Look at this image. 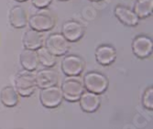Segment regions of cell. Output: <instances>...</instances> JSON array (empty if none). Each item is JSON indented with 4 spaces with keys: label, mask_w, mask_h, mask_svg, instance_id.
<instances>
[{
    "label": "cell",
    "mask_w": 153,
    "mask_h": 129,
    "mask_svg": "<svg viewBox=\"0 0 153 129\" xmlns=\"http://www.w3.org/2000/svg\"><path fill=\"white\" fill-rule=\"evenodd\" d=\"M27 19L25 8L19 5L12 7L8 12L9 23L15 28H24L27 25Z\"/></svg>",
    "instance_id": "cell-14"
},
{
    "label": "cell",
    "mask_w": 153,
    "mask_h": 129,
    "mask_svg": "<svg viewBox=\"0 0 153 129\" xmlns=\"http://www.w3.org/2000/svg\"><path fill=\"white\" fill-rule=\"evenodd\" d=\"M39 62L46 68H52L57 63V57L51 54L44 46L36 50Z\"/></svg>",
    "instance_id": "cell-19"
},
{
    "label": "cell",
    "mask_w": 153,
    "mask_h": 129,
    "mask_svg": "<svg viewBox=\"0 0 153 129\" xmlns=\"http://www.w3.org/2000/svg\"><path fill=\"white\" fill-rule=\"evenodd\" d=\"M19 62L25 70L30 73L35 71L39 65L36 50L24 49L19 55Z\"/></svg>",
    "instance_id": "cell-16"
},
{
    "label": "cell",
    "mask_w": 153,
    "mask_h": 129,
    "mask_svg": "<svg viewBox=\"0 0 153 129\" xmlns=\"http://www.w3.org/2000/svg\"><path fill=\"white\" fill-rule=\"evenodd\" d=\"M85 68V62L80 56L75 54H67L61 62L62 71L67 77H78Z\"/></svg>",
    "instance_id": "cell-2"
},
{
    "label": "cell",
    "mask_w": 153,
    "mask_h": 129,
    "mask_svg": "<svg viewBox=\"0 0 153 129\" xmlns=\"http://www.w3.org/2000/svg\"><path fill=\"white\" fill-rule=\"evenodd\" d=\"M59 73L57 70L51 68H46L37 71L35 74V82L37 87L39 89H45L51 86L57 85L59 82Z\"/></svg>",
    "instance_id": "cell-10"
},
{
    "label": "cell",
    "mask_w": 153,
    "mask_h": 129,
    "mask_svg": "<svg viewBox=\"0 0 153 129\" xmlns=\"http://www.w3.org/2000/svg\"><path fill=\"white\" fill-rule=\"evenodd\" d=\"M0 102L6 107H15L19 103V94L12 85H7L0 91Z\"/></svg>",
    "instance_id": "cell-17"
},
{
    "label": "cell",
    "mask_w": 153,
    "mask_h": 129,
    "mask_svg": "<svg viewBox=\"0 0 153 129\" xmlns=\"http://www.w3.org/2000/svg\"><path fill=\"white\" fill-rule=\"evenodd\" d=\"M15 1L19 2V3H22V2H26V1H27V0H15Z\"/></svg>",
    "instance_id": "cell-22"
},
{
    "label": "cell",
    "mask_w": 153,
    "mask_h": 129,
    "mask_svg": "<svg viewBox=\"0 0 153 129\" xmlns=\"http://www.w3.org/2000/svg\"><path fill=\"white\" fill-rule=\"evenodd\" d=\"M79 105L81 109L85 113H94L98 110L101 105V97L98 94H95L89 92H83L80 96Z\"/></svg>",
    "instance_id": "cell-13"
},
{
    "label": "cell",
    "mask_w": 153,
    "mask_h": 129,
    "mask_svg": "<svg viewBox=\"0 0 153 129\" xmlns=\"http://www.w3.org/2000/svg\"><path fill=\"white\" fill-rule=\"evenodd\" d=\"M132 10L140 19H145L152 15L153 0H136Z\"/></svg>",
    "instance_id": "cell-18"
},
{
    "label": "cell",
    "mask_w": 153,
    "mask_h": 129,
    "mask_svg": "<svg viewBox=\"0 0 153 129\" xmlns=\"http://www.w3.org/2000/svg\"><path fill=\"white\" fill-rule=\"evenodd\" d=\"M52 1L53 0H31V3L35 7L42 9L48 7Z\"/></svg>",
    "instance_id": "cell-21"
},
{
    "label": "cell",
    "mask_w": 153,
    "mask_h": 129,
    "mask_svg": "<svg viewBox=\"0 0 153 129\" xmlns=\"http://www.w3.org/2000/svg\"><path fill=\"white\" fill-rule=\"evenodd\" d=\"M44 47L58 58L68 53L70 50V42L62 33H51L44 40Z\"/></svg>",
    "instance_id": "cell-4"
},
{
    "label": "cell",
    "mask_w": 153,
    "mask_h": 129,
    "mask_svg": "<svg viewBox=\"0 0 153 129\" xmlns=\"http://www.w3.org/2000/svg\"><path fill=\"white\" fill-rule=\"evenodd\" d=\"M27 24L31 30L39 32L49 31L56 24L54 17L47 13H36L27 19Z\"/></svg>",
    "instance_id": "cell-8"
},
{
    "label": "cell",
    "mask_w": 153,
    "mask_h": 129,
    "mask_svg": "<svg viewBox=\"0 0 153 129\" xmlns=\"http://www.w3.org/2000/svg\"><path fill=\"white\" fill-rule=\"evenodd\" d=\"M58 1H62L63 2V1H69V0H58Z\"/></svg>",
    "instance_id": "cell-24"
},
{
    "label": "cell",
    "mask_w": 153,
    "mask_h": 129,
    "mask_svg": "<svg viewBox=\"0 0 153 129\" xmlns=\"http://www.w3.org/2000/svg\"><path fill=\"white\" fill-rule=\"evenodd\" d=\"M15 86L18 93L23 97L32 95L37 88L35 82V74L30 71L24 70L19 73L15 78Z\"/></svg>",
    "instance_id": "cell-3"
},
{
    "label": "cell",
    "mask_w": 153,
    "mask_h": 129,
    "mask_svg": "<svg viewBox=\"0 0 153 129\" xmlns=\"http://www.w3.org/2000/svg\"><path fill=\"white\" fill-rule=\"evenodd\" d=\"M131 49L133 54L136 57H137L138 59H147L152 54V39L144 34L137 35L132 40Z\"/></svg>",
    "instance_id": "cell-7"
},
{
    "label": "cell",
    "mask_w": 153,
    "mask_h": 129,
    "mask_svg": "<svg viewBox=\"0 0 153 129\" xmlns=\"http://www.w3.org/2000/svg\"><path fill=\"white\" fill-rule=\"evenodd\" d=\"M89 1H92V2H100L102 0H89Z\"/></svg>",
    "instance_id": "cell-23"
},
{
    "label": "cell",
    "mask_w": 153,
    "mask_h": 129,
    "mask_svg": "<svg viewBox=\"0 0 153 129\" xmlns=\"http://www.w3.org/2000/svg\"><path fill=\"white\" fill-rule=\"evenodd\" d=\"M22 43L25 49L37 50L44 44L43 35L41 34V32L30 28L24 33L22 38Z\"/></svg>",
    "instance_id": "cell-15"
},
{
    "label": "cell",
    "mask_w": 153,
    "mask_h": 129,
    "mask_svg": "<svg viewBox=\"0 0 153 129\" xmlns=\"http://www.w3.org/2000/svg\"><path fill=\"white\" fill-rule=\"evenodd\" d=\"M82 85L85 90L89 93H93L95 94H102L104 93L109 85V81L107 77L98 71L92 70L88 71L82 79Z\"/></svg>",
    "instance_id": "cell-1"
},
{
    "label": "cell",
    "mask_w": 153,
    "mask_h": 129,
    "mask_svg": "<svg viewBox=\"0 0 153 129\" xmlns=\"http://www.w3.org/2000/svg\"><path fill=\"white\" fill-rule=\"evenodd\" d=\"M63 99L68 102H76L85 92L82 82L76 77L65 78L61 85Z\"/></svg>",
    "instance_id": "cell-5"
},
{
    "label": "cell",
    "mask_w": 153,
    "mask_h": 129,
    "mask_svg": "<svg viewBox=\"0 0 153 129\" xmlns=\"http://www.w3.org/2000/svg\"><path fill=\"white\" fill-rule=\"evenodd\" d=\"M142 105L148 110H153V87L149 86L142 94Z\"/></svg>",
    "instance_id": "cell-20"
},
{
    "label": "cell",
    "mask_w": 153,
    "mask_h": 129,
    "mask_svg": "<svg viewBox=\"0 0 153 129\" xmlns=\"http://www.w3.org/2000/svg\"><path fill=\"white\" fill-rule=\"evenodd\" d=\"M39 102L42 106L52 109L58 107L63 101L62 92L59 86L55 85L45 89H41L39 92Z\"/></svg>",
    "instance_id": "cell-6"
},
{
    "label": "cell",
    "mask_w": 153,
    "mask_h": 129,
    "mask_svg": "<svg viewBox=\"0 0 153 129\" xmlns=\"http://www.w3.org/2000/svg\"><path fill=\"white\" fill-rule=\"evenodd\" d=\"M85 33V27L83 25L75 19L66 20L62 26V35L69 42L79 41Z\"/></svg>",
    "instance_id": "cell-9"
},
{
    "label": "cell",
    "mask_w": 153,
    "mask_h": 129,
    "mask_svg": "<svg viewBox=\"0 0 153 129\" xmlns=\"http://www.w3.org/2000/svg\"><path fill=\"white\" fill-rule=\"evenodd\" d=\"M95 61L102 66H109L117 59V50L109 44H102L95 49Z\"/></svg>",
    "instance_id": "cell-11"
},
{
    "label": "cell",
    "mask_w": 153,
    "mask_h": 129,
    "mask_svg": "<svg viewBox=\"0 0 153 129\" xmlns=\"http://www.w3.org/2000/svg\"><path fill=\"white\" fill-rule=\"evenodd\" d=\"M114 14L118 21L126 27H136L140 20L132 9L122 5H117L115 7Z\"/></svg>",
    "instance_id": "cell-12"
}]
</instances>
